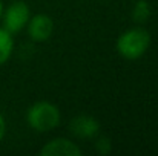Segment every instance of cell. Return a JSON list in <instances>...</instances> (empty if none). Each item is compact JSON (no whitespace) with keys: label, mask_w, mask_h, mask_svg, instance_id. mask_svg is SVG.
<instances>
[{"label":"cell","mask_w":158,"mask_h":156,"mask_svg":"<svg viewBox=\"0 0 158 156\" xmlns=\"http://www.w3.org/2000/svg\"><path fill=\"white\" fill-rule=\"evenodd\" d=\"M31 18L29 6L25 2H14L6 9H3L2 14V23L3 29H6L9 34H17L23 28H26L28 22Z\"/></svg>","instance_id":"obj_3"},{"label":"cell","mask_w":158,"mask_h":156,"mask_svg":"<svg viewBox=\"0 0 158 156\" xmlns=\"http://www.w3.org/2000/svg\"><path fill=\"white\" fill-rule=\"evenodd\" d=\"M5 133H6V121H5V118L2 116V113H0V142H2V139L5 138Z\"/></svg>","instance_id":"obj_10"},{"label":"cell","mask_w":158,"mask_h":156,"mask_svg":"<svg viewBox=\"0 0 158 156\" xmlns=\"http://www.w3.org/2000/svg\"><path fill=\"white\" fill-rule=\"evenodd\" d=\"M151 17V5L148 0H137L132 8V20L138 25H143Z\"/></svg>","instance_id":"obj_8"},{"label":"cell","mask_w":158,"mask_h":156,"mask_svg":"<svg viewBox=\"0 0 158 156\" xmlns=\"http://www.w3.org/2000/svg\"><path fill=\"white\" fill-rule=\"evenodd\" d=\"M149 46H151V34L141 26L126 29L117 40L118 54L131 61L143 57L149 49Z\"/></svg>","instance_id":"obj_1"},{"label":"cell","mask_w":158,"mask_h":156,"mask_svg":"<svg viewBox=\"0 0 158 156\" xmlns=\"http://www.w3.org/2000/svg\"><path fill=\"white\" fill-rule=\"evenodd\" d=\"M39 153L42 156H80L83 152L75 142L66 138H55L46 142Z\"/></svg>","instance_id":"obj_6"},{"label":"cell","mask_w":158,"mask_h":156,"mask_svg":"<svg viewBox=\"0 0 158 156\" xmlns=\"http://www.w3.org/2000/svg\"><path fill=\"white\" fill-rule=\"evenodd\" d=\"M69 130L74 136L81 139L95 138L100 132V122L91 115H77L69 122Z\"/></svg>","instance_id":"obj_4"},{"label":"cell","mask_w":158,"mask_h":156,"mask_svg":"<svg viewBox=\"0 0 158 156\" xmlns=\"http://www.w3.org/2000/svg\"><path fill=\"white\" fill-rule=\"evenodd\" d=\"M26 28H28V35L34 42H46L52 35L54 22L46 14H37L29 18Z\"/></svg>","instance_id":"obj_5"},{"label":"cell","mask_w":158,"mask_h":156,"mask_svg":"<svg viewBox=\"0 0 158 156\" xmlns=\"http://www.w3.org/2000/svg\"><path fill=\"white\" fill-rule=\"evenodd\" d=\"M2 14H3V3L0 0V20H2Z\"/></svg>","instance_id":"obj_11"},{"label":"cell","mask_w":158,"mask_h":156,"mask_svg":"<svg viewBox=\"0 0 158 156\" xmlns=\"http://www.w3.org/2000/svg\"><path fill=\"white\" fill-rule=\"evenodd\" d=\"M14 51V38L6 29L0 28V64L6 63Z\"/></svg>","instance_id":"obj_7"},{"label":"cell","mask_w":158,"mask_h":156,"mask_svg":"<svg viewBox=\"0 0 158 156\" xmlns=\"http://www.w3.org/2000/svg\"><path fill=\"white\" fill-rule=\"evenodd\" d=\"M95 149H97V152L100 153V155H109L110 152H112V142H110V139L109 138H106V136H100L97 141H95Z\"/></svg>","instance_id":"obj_9"},{"label":"cell","mask_w":158,"mask_h":156,"mask_svg":"<svg viewBox=\"0 0 158 156\" xmlns=\"http://www.w3.org/2000/svg\"><path fill=\"white\" fill-rule=\"evenodd\" d=\"M60 119H61V115H60L58 107L49 101H37L26 112L28 126L39 133L54 130L60 124Z\"/></svg>","instance_id":"obj_2"}]
</instances>
